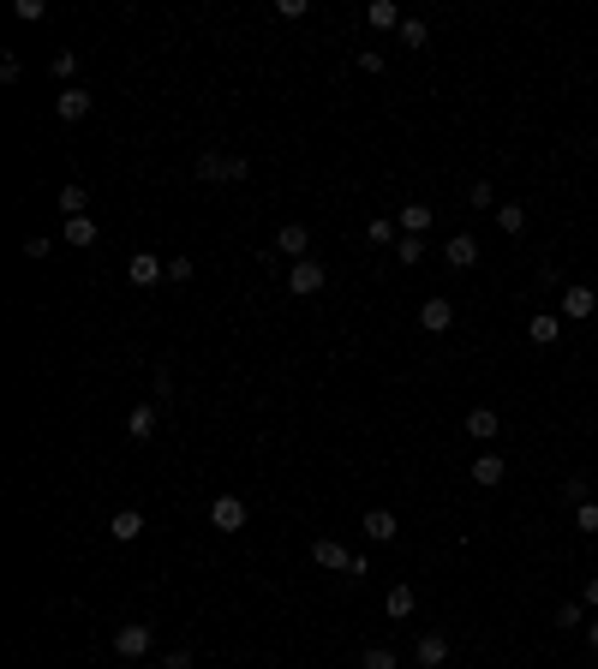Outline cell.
I'll return each mask as SVG.
<instances>
[{
    "instance_id": "cell-4",
    "label": "cell",
    "mask_w": 598,
    "mask_h": 669,
    "mask_svg": "<svg viewBox=\"0 0 598 669\" xmlns=\"http://www.w3.org/2000/svg\"><path fill=\"white\" fill-rule=\"evenodd\" d=\"M395 227H401V239H425V234H431V203H419V197H413V203H401Z\"/></svg>"
},
{
    "instance_id": "cell-12",
    "label": "cell",
    "mask_w": 598,
    "mask_h": 669,
    "mask_svg": "<svg viewBox=\"0 0 598 669\" xmlns=\"http://www.w3.org/2000/svg\"><path fill=\"white\" fill-rule=\"evenodd\" d=\"M593 311H598V293H593V287H562V317H569V323H586Z\"/></svg>"
},
{
    "instance_id": "cell-39",
    "label": "cell",
    "mask_w": 598,
    "mask_h": 669,
    "mask_svg": "<svg viewBox=\"0 0 598 669\" xmlns=\"http://www.w3.org/2000/svg\"><path fill=\"white\" fill-rule=\"evenodd\" d=\"M162 669H192V651H186V646L168 651V657H162Z\"/></svg>"
},
{
    "instance_id": "cell-38",
    "label": "cell",
    "mask_w": 598,
    "mask_h": 669,
    "mask_svg": "<svg viewBox=\"0 0 598 669\" xmlns=\"http://www.w3.org/2000/svg\"><path fill=\"white\" fill-rule=\"evenodd\" d=\"M305 12H311L305 0H281V6H276V19H305Z\"/></svg>"
},
{
    "instance_id": "cell-29",
    "label": "cell",
    "mask_w": 598,
    "mask_h": 669,
    "mask_svg": "<svg viewBox=\"0 0 598 669\" xmlns=\"http://www.w3.org/2000/svg\"><path fill=\"white\" fill-rule=\"evenodd\" d=\"M419 257H425V239H395V263L419 269Z\"/></svg>"
},
{
    "instance_id": "cell-8",
    "label": "cell",
    "mask_w": 598,
    "mask_h": 669,
    "mask_svg": "<svg viewBox=\"0 0 598 669\" xmlns=\"http://www.w3.org/2000/svg\"><path fill=\"white\" fill-rule=\"evenodd\" d=\"M198 174L203 179H245V174H252V161H245V156H216V150H210V156L198 161Z\"/></svg>"
},
{
    "instance_id": "cell-40",
    "label": "cell",
    "mask_w": 598,
    "mask_h": 669,
    "mask_svg": "<svg viewBox=\"0 0 598 669\" xmlns=\"http://www.w3.org/2000/svg\"><path fill=\"white\" fill-rule=\"evenodd\" d=\"M48 245H54V239H42V234H30V239H24V257H48Z\"/></svg>"
},
{
    "instance_id": "cell-32",
    "label": "cell",
    "mask_w": 598,
    "mask_h": 669,
    "mask_svg": "<svg viewBox=\"0 0 598 669\" xmlns=\"http://www.w3.org/2000/svg\"><path fill=\"white\" fill-rule=\"evenodd\" d=\"M365 669H401V664H395V651L389 646H371L365 651Z\"/></svg>"
},
{
    "instance_id": "cell-20",
    "label": "cell",
    "mask_w": 598,
    "mask_h": 669,
    "mask_svg": "<svg viewBox=\"0 0 598 669\" xmlns=\"http://www.w3.org/2000/svg\"><path fill=\"white\" fill-rule=\"evenodd\" d=\"M60 239H66V245H79V252H90V245H96V221H90V216L66 221V227H60Z\"/></svg>"
},
{
    "instance_id": "cell-34",
    "label": "cell",
    "mask_w": 598,
    "mask_h": 669,
    "mask_svg": "<svg viewBox=\"0 0 598 669\" xmlns=\"http://www.w3.org/2000/svg\"><path fill=\"white\" fill-rule=\"evenodd\" d=\"M12 12H19L24 24H37V19H48V6H42V0H19V6H12Z\"/></svg>"
},
{
    "instance_id": "cell-13",
    "label": "cell",
    "mask_w": 598,
    "mask_h": 669,
    "mask_svg": "<svg viewBox=\"0 0 598 669\" xmlns=\"http://www.w3.org/2000/svg\"><path fill=\"white\" fill-rule=\"evenodd\" d=\"M449 323H455V305H449V299H425V305H419V329L425 334H443Z\"/></svg>"
},
{
    "instance_id": "cell-2",
    "label": "cell",
    "mask_w": 598,
    "mask_h": 669,
    "mask_svg": "<svg viewBox=\"0 0 598 669\" xmlns=\"http://www.w3.org/2000/svg\"><path fill=\"white\" fill-rule=\"evenodd\" d=\"M114 651L126 657V664H138L144 651H150V622H126V628H114Z\"/></svg>"
},
{
    "instance_id": "cell-24",
    "label": "cell",
    "mask_w": 598,
    "mask_h": 669,
    "mask_svg": "<svg viewBox=\"0 0 598 669\" xmlns=\"http://www.w3.org/2000/svg\"><path fill=\"white\" fill-rule=\"evenodd\" d=\"M497 227H502V234H527V210H520V203H497Z\"/></svg>"
},
{
    "instance_id": "cell-10",
    "label": "cell",
    "mask_w": 598,
    "mask_h": 669,
    "mask_svg": "<svg viewBox=\"0 0 598 669\" xmlns=\"http://www.w3.org/2000/svg\"><path fill=\"white\" fill-rule=\"evenodd\" d=\"M54 114L66 120V126H79V120L90 114V90H84V84H66V90L54 96Z\"/></svg>"
},
{
    "instance_id": "cell-31",
    "label": "cell",
    "mask_w": 598,
    "mask_h": 669,
    "mask_svg": "<svg viewBox=\"0 0 598 669\" xmlns=\"http://www.w3.org/2000/svg\"><path fill=\"white\" fill-rule=\"evenodd\" d=\"M575 532H586V538L598 532V502H580L575 508Z\"/></svg>"
},
{
    "instance_id": "cell-17",
    "label": "cell",
    "mask_w": 598,
    "mask_h": 669,
    "mask_svg": "<svg viewBox=\"0 0 598 669\" xmlns=\"http://www.w3.org/2000/svg\"><path fill=\"white\" fill-rule=\"evenodd\" d=\"M527 341H533V347H557V341H562V317L538 311L533 323H527Z\"/></svg>"
},
{
    "instance_id": "cell-5",
    "label": "cell",
    "mask_w": 598,
    "mask_h": 669,
    "mask_svg": "<svg viewBox=\"0 0 598 669\" xmlns=\"http://www.w3.org/2000/svg\"><path fill=\"white\" fill-rule=\"evenodd\" d=\"M413 664L419 669H443L449 664V633H419L413 640Z\"/></svg>"
},
{
    "instance_id": "cell-15",
    "label": "cell",
    "mask_w": 598,
    "mask_h": 669,
    "mask_svg": "<svg viewBox=\"0 0 598 669\" xmlns=\"http://www.w3.org/2000/svg\"><path fill=\"white\" fill-rule=\"evenodd\" d=\"M108 538H114V544H138V538H144V514L138 508H120L114 520H108Z\"/></svg>"
},
{
    "instance_id": "cell-14",
    "label": "cell",
    "mask_w": 598,
    "mask_h": 669,
    "mask_svg": "<svg viewBox=\"0 0 598 669\" xmlns=\"http://www.w3.org/2000/svg\"><path fill=\"white\" fill-rule=\"evenodd\" d=\"M395 532H401V520L389 508H365V538L371 544H395Z\"/></svg>"
},
{
    "instance_id": "cell-16",
    "label": "cell",
    "mask_w": 598,
    "mask_h": 669,
    "mask_svg": "<svg viewBox=\"0 0 598 669\" xmlns=\"http://www.w3.org/2000/svg\"><path fill=\"white\" fill-rule=\"evenodd\" d=\"M443 263H449V269H473V263H478V239L473 234H455L449 245H443Z\"/></svg>"
},
{
    "instance_id": "cell-37",
    "label": "cell",
    "mask_w": 598,
    "mask_h": 669,
    "mask_svg": "<svg viewBox=\"0 0 598 669\" xmlns=\"http://www.w3.org/2000/svg\"><path fill=\"white\" fill-rule=\"evenodd\" d=\"M168 281H174V287L179 281H192V257H174V263H168Z\"/></svg>"
},
{
    "instance_id": "cell-7",
    "label": "cell",
    "mask_w": 598,
    "mask_h": 669,
    "mask_svg": "<svg viewBox=\"0 0 598 669\" xmlns=\"http://www.w3.org/2000/svg\"><path fill=\"white\" fill-rule=\"evenodd\" d=\"M467 478H473L478 491H497L502 478H509V460H502V454H478L473 467H467Z\"/></svg>"
},
{
    "instance_id": "cell-36",
    "label": "cell",
    "mask_w": 598,
    "mask_h": 669,
    "mask_svg": "<svg viewBox=\"0 0 598 669\" xmlns=\"http://www.w3.org/2000/svg\"><path fill=\"white\" fill-rule=\"evenodd\" d=\"M19 72H24L19 54H0V84H19Z\"/></svg>"
},
{
    "instance_id": "cell-1",
    "label": "cell",
    "mask_w": 598,
    "mask_h": 669,
    "mask_svg": "<svg viewBox=\"0 0 598 669\" xmlns=\"http://www.w3.org/2000/svg\"><path fill=\"white\" fill-rule=\"evenodd\" d=\"M287 293H294V299L323 293V263H318V257H299L294 269H287Z\"/></svg>"
},
{
    "instance_id": "cell-27",
    "label": "cell",
    "mask_w": 598,
    "mask_h": 669,
    "mask_svg": "<svg viewBox=\"0 0 598 669\" xmlns=\"http://www.w3.org/2000/svg\"><path fill=\"white\" fill-rule=\"evenodd\" d=\"M557 628H586V604H580V598H569L557 610Z\"/></svg>"
},
{
    "instance_id": "cell-33",
    "label": "cell",
    "mask_w": 598,
    "mask_h": 669,
    "mask_svg": "<svg viewBox=\"0 0 598 669\" xmlns=\"http://www.w3.org/2000/svg\"><path fill=\"white\" fill-rule=\"evenodd\" d=\"M72 72H79V54H72V48H60V54H54V78H72Z\"/></svg>"
},
{
    "instance_id": "cell-22",
    "label": "cell",
    "mask_w": 598,
    "mask_h": 669,
    "mask_svg": "<svg viewBox=\"0 0 598 669\" xmlns=\"http://www.w3.org/2000/svg\"><path fill=\"white\" fill-rule=\"evenodd\" d=\"M365 19H371V30H401V6H395V0H371V12H365Z\"/></svg>"
},
{
    "instance_id": "cell-41",
    "label": "cell",
    "mask_w": 598,
    "mask_h": 669,
    "mask_svg": "<svg viewBox=\"0 0 598 669\" xmlns=\"http://www.w3.org/2000/svg\"><path fill=\"white\" fill-rule=\"evenodd\" d=\"M580 604H586V610H598V574L586 580V591H580Z\"/></svg>"
},
{
    "instance_id": "cell-42",
    "label": "cell",
    "mask_w": 598,
    "mask_h": 669,
    "mask_svg": "<svg viewBox=\"0 0 598 669\" xmlns=\"http://www.w3.org/2000/svg\"><path fill=\"white\" fill-rule=\"evenodd\" d=\"M586 646H593V651H598V622H586Z\"/></svg>"
},
{
    "instance_id": "cell-18",
    "label": "cell",
    "mask_w": 598,
    "mask_h": 669,
    "mask_svg": "<svg viewBox=\"0 0 598 669\" xmlns=\"http://www.w3.org/2000/svg\"><path fill=\"white\" fill-rule=\"evenodd\" d=\"M497 431H502V418L491 413V407H473V413H467V436H473V442H497Z\"/></svg>"
},
{
    "instance_id": "cell-26",
    "label": "cell",
    "mask_w": 598,
    "mask_h": 669,
    "mask_svg": "<svg viewBox=\"0 0 598 669\" xmlns=\"http://www.w3.org/2000/svg\"><path fill=\"white\" fill-rule=\"evenodd\" d=\"M562 502H569V508L593 502V478H562Z\"/></svg>"
},
{
    "instance_id": "cell-35",
    "label": "cell",
    "mask_w": 598,
    "mask_h": 669,
    "mask_svg": "<svg viewBox=\"0 0 598 669\" xmlns=\"http://www.w3.org/2000/svg\"><path fill=\"white\" fill-rule=\"evenodd\" d=\"M353 66H359V72H383V54H378V48H359Z\"/></svg>"
},
{
    "instance_id": "cell-25",
    "label": "cell",
    "mask_w": 598,
    "mask_h": 669,
    "mask_svg": "<svg viewBox=\"0 0 598 669\" xmlns=\"http://www.w3.org/2000/svg\"><path fill=\"white\" fill-rule=\"evenodd\" d=\"M467 203H473V210H497V186H491V179H473V186H467Z\"/></svg>"
},
{
    "instance_id": "cell-3",
    "label": "cell",
    "mask_w": 598,
    "mask_h": 669,
    "mask_svg": "<svg viewBox=\"0 0 598 669\" xmlns=\"http://www.w3.org/2000/svg\"><path fill=\"white\" fill-rule=\"evenodd\" d=\"M210 526L228 532V538L245 532V502H239V496H216V502H210Z\"/></svg>"
},
{
    "instance_id": "cell-11",
    "label": "cell",
    "mask_w": 598,
    "mask_h": 669,
    "mask_svg": "<svg viewBox=\"0 0 598 669\" xmlns=\"http://www.w3.org/2000/svg\"><path fill=\"white\" fill-rule=\"evenodd\" d=\"M126 276H132V287H156V281L168 276V263H162L156 252H132V263H126Z\"/></svg>"
},
{
    "instance_id": "cell-9",
    "label": "cell",
    "mask_w": 598,
    "mask_h": 669,
    "mask_svg": "<svg viewBox=\"0 0 598 669\" xmlns=\"http://www.w3.org/2000/svg\"><path fill=\"white\" fill-rule=\"evenodd\" d=\"M270 257H311V234H305V227H299V221H287V227H276V252Z\"/></svg>"
},
{
    "instance_id": "cell-30",
    "label": "cell",
    "mask_w": 598,
    "mask_h": 669,
    "mask_svg": "<svg viewBox=\"0 0 598 669\" xmlns=\"http://www.w3.org/2000/svg\"><path fill=\"white\" fill-rule=\"evenodd\" d=\"M395 234H401L395 221H389V216H378V221H371V234H365V239H371V245H395Z\"/></svg>"
},
{
    "instance_id": "cell-28",
    "label": "cell",
    "mask_w": 598,
    "mask_h": 669,
    "mask_svg": "<svg viewBox=\"0 0 598 669\" xmlns=\"http://www.w3.org/2000/svg\"><path fill=\"white\" fill-rule=\"evenodd\" d=\"M401 42H407V48H425V37H431V30H425V19H401V30H395Z\"/></svg>"
},
{
    "instance_id": "cell-23",
    "label": "cell",
    "mask_w": 598,
    "mask_h": 669,
    "mask_svg": "<svg viewBox=\"0 0 598 669\" xmlns=\"http://www.w3.org/2000/svg\"><path fill=\"white\" fill-rule=\"evenodd\" d=\"M84 203H90V192H84V186H60V216H66V221H79Z\"/></svg>"
},
{
    "instance_id": "cell-21",
    "label": "cell",
    "mask_w": 598,
    "mask_h": 669,
    "mask_svg": "<svg viewBox=\"0 0 598 669\" xmlns=\"http://www.w3.org/2000/svg\"><path fill=\"white\" fill-rule=\"evenodd\" d=\"M383 610L395 615V622H407V615L419 610V598H413V586H389V598H383Z\"/></svg>"
},
{
    "instance_id": "cell-19",
    "label": "cell",
    "mask_w": 598,
    "mask_h": 669,
    "mask_svg": "<svg viewBox=\"0 0 598 669\" xmlns=\"http://www.w3.org/2000/svg\"><path fill=\"white\" fill-rule=\"evenodd\" d=\"M126 436H132V442H150V436H156V407H150V401L126 413Z\"/></svg>"
},
{
    "instance_id": "cell-6",
    "label": "cell",
    "mask_w": 598,
    "mask_h": 669,
    "mask_svg": "<svg viewBox=\"0 0 598 669\" xmlns=\"http://www.w3.org/2000/svg\"><path fill=\"white\" fill-rule=\"evenodd\" d=\"M311 562H318L323 574H347V562H353V550H347L341 538H318V544H311Z\"/></svg>"
}]
</instances>
